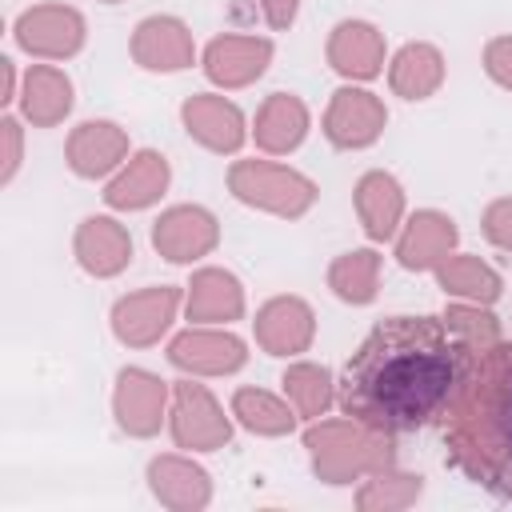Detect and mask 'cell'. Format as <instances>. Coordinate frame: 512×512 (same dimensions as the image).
Wrapping results in <instances>:
<instances>
[{
    "label": "cell",
    "instance_id": "8992f818",
    "mask_svg": "<svg viewBox=\"0 0 512 512\" xmlns=\"http://www.w3.org/2000/svg\"><path fill=\"white\" fill-rule=\"evenodd\" d=\"M12 40L32 60L60 64V60H72L76 52H84V44H88V20H84L80 8L60 4V0L28 4L12 20Z\"/></svg>",
    "mask_w": 512,
    "mask_h": 512
},
{
    "label": "cell",
    "instance_id": "d6a6232c",
    "mask_svg": "<svg viewBox=\"0 0 512 512\" xmlns=\"http://www.w3.org/2000/svg\"><path fill=\"white\" fill-rule=\"evenodd\" d=\"M480 232H484V240H488L492 248H500V252L512 256V196H496V200L484 204V212H480Z\"/></svg>",
    "mask_w": 512,
    "mask_h": 512
},
{
    "label": "cell",
    "instance_id": "9c48e42d",
    "mask_svg": "<svg viewBox=\"0 0 512 512\" xmlns=\"http://www.w3.org/2000/svg\"><path fill=\"white\" fill-rule=\"evenodd\" d=\"M180 308H184V288L148 284L140 292L120 296L108 312V324L124 348H152V344H160V336H168Z\"/></svg>",
    "mask_w": 512,
    "mask_h": 512
},
{
    "label": "cell",
    "instance_id": "836d02e7",
    "mask_svg": "<svg viewBox=\"0 0 512 512\" xmlns=\"http://www.w3.org/2000/svg\"><path fill=\"white\" fill-rule=\"evenodd\" d=\"M480 64H484V76H488L496 88L512 92V32L492 36V40L484 44V52H480Z\"/></svg>",
    "mask_w": 512,
    "mask_h": 512
},
{
    "label": "cell",
    "instance_id": "1f68e13d",
    "mask_svg": "<svg viewBox=\"0 0 512 512\" xmlns=\"http://www.w3.org/2000/svg\"><path fill=\"white\" fill-rule=\"evenodd\" d=\"M0 148V184H12L24 164V120L12 112L0 116Z\"/></svg>",
    "mask_w": 512,
    "mask_h": 512
},
{
    "label": "cell",
    "instance_id": "cb8c5ba5",
    "mask_svg": "<svg viewBox=\"0 0 512 512\" xmlns=\"http://www.w3.org/2000/svg\"><path fill=\"white\" fill-rule=\"evenodd\" d=\"M72 104H76V88H72V76L48 60L40 64H28L24 76H20V96H16V108H20V120L32 124V128H56L72 116Z\"/></svg>",
    "mask_w": 512,
    "mask_h": 512
},
{
    "label": "cell",
    "instance_id": "3957f363",
    "mask_svg": "<svg viewBox=\"0 0 512 512\" xmlns=\"http://www.w3.org/2000/svg\"><path fill=\"white\" fill-rule=\"evenodd\" d=\"M300 444L308 452L316 480H324L332 488H344L352 480H364V476L396 464V436L368 428L344 412L308 420V428L300 432Z\"/></svg>",
    "mask_w": 512,
    "mask_h": 512
},
{
    "label": "cell",
    "instance_id": "5bb4252c",
    "mask_svg": "<svg viewBox=\"0 0 512 512\" xmlns=\"http://www.w3.org/2000/svg\"><path fill=\"white\" fill-rule=\"evenodd\" d=\"M276 56V44L268 36H248V32H224V36H212L200 52V68L204 76L224 88V92H236V88H248L256 84L268 64Z\"/></svg>",
    "mask_w": 512,
    "mask_h": 512
},
{
    "label": "cell",
    "instance_id": "7a4b0ae2",
    "mask_svg": "<svg viewBox=\"0 0 512 512\" xmlns=\"http://www.w3.org/2000/svg\"><path fill=\"white\" fill-rule=\"evenodd\" d=\"M444 464L496 500H512V336L472 356L468 380L440 416Z\"/></svg>",
    "mask_w": 512,
    "mask_h": 512
},
{
    "label": "cell",
    "instance_id": "6da1fadb",
    "mask_svg": "<svg viewBox=\"0 0 512 512\" xmlns=\"http://www.w3.org/2000/svg\"><path fill=\"white\" fill-rule=\"evenodd\" d=\"M472 344L444 316L396 312L372 324L336 376V408L404 436L440 424L472 368Z\"/></svg>",
    "mask_w": 512,
    "mask_h": 512
},
{
    "label": "cell",
    "instance_id": "8fae6325",
    "mask_svg": "<svg viewBox=\"0 0 512 512\" xmlns=\"http://www.w3.org/2000/svg\"><path fill=\"white\" fill-rule=\"evenodd\" d=\"M180 128L216 156H236L252 140V124L244 108L224 92H192L180 104Z\"/></svg>",
    "mask_w": 512,
    "mask_h": 512
},
{
    "label": "cell",
    "instance_id": "9a60e30c",
    "mask_svg": "<svg viewBox=\"0 0 512 512\" xmlns=\"http://www.w3.org/2000/svg\"><path fill=\"white\" fill-rule=\"evenodd\" d=\"M324 60L348 84H368V80H376L388 68L384 32L372 20H360V16L336 20L332 32H328V40H324Z\"/></svg>",
    "mask_w": 512,
    "mask_h": 512
},
{
    "label": "cell",
    "instance_id": "ffe728a7",
    "mask_svg": "<svg viewBox=\"0 0 512 512\" xmlns=\"http://www.w3.org/2000/svg\"><path fill=\"white\" fill-rule=\"evenodd\" d=\"M172 184V164L156 148H136L104 184V204L112 212H144L152 208Z\"/></svg>",
    "mask_w": 512,
    "mask_h": 512
},
{
    "label": "cell",
    "instance_id": "2e32d148",
    "mask_svg": "<svg viewBox=\"0 0 512 512\" xmlns=\"http://www.w3.org/2000/svg\"><path fill=\"white\" fill-rule=\"evenodd\" d=\"M148 492L168 512H200L212 504V476L192 452H156L144 468Z\"/></svg>",
    "mask_w": 512,
    "mask_h": 512
},
{
    "label": "cell",
    "instance_id": "4dcf8cb0",
    "mask_svg": "<svg viewBox=\"0 0 512 512\" xmlns=\"http://www.w3.org/2000/svg\"><path fill=\"white\" fill-rule=\"evenodd\" d=\"M420 496H424V476L392 464V468L364 476L352 500L360 512H400V508H412Z\"/></svg>",
    "mask_w": 512,
    "mask_h": 512
},
{
    "label": "cell",
    "instance_id": "4316f807",
    "mask_svg": "<svg viewBox=\"0 0 512 512\" xmlns=\"http://www.w3.org/2000/svg\"><path fill=\"white\" fill-rule=\"evenodd\" d=\"M228 412H232V420H236L244 432L268 436V440L292 436L296 424H300V416H296V408L288 404V396H276V392L256 388V384L236 388L232 400H228Z\"/></svg>",
    "mask_w": 512,
    "mask_h": 512
},
{
    "label": "cell",
    "instance_id": "d6986e66",
    "mask_svg": "<svg viewBox=\"0 0 512 512\" xmlns=\"http://www.w3.org/2000/svg\"><path fill=\"white\" fill-rule=\"evenodd\" d=\"M128 156H132L128 128H120L116 120H104V116L80 120L64 140V164L80 180H108Z\"/></svg>",
    "mask_w": 512,
    "mask_h": 512
},
{
    "label": "cell",
    "instance_id": "e575fe53",
    "mask_svg": "<svg viewBox=\"0 0 512 512\" xmlns=\"http://www.w3.org/2000/svg\"><path fill=\"white\" fill-rule=\"evenodd\" d=\"M256 8H260V16H264V24L276 28V32L292 28L296 16H300V0H256Z\"/></svg>",
    "mask_w": 512,
    "mask_h": 512
},
{
    "label": "cell",
    "instance_id": "83f0119b",
    "mask_svg": "<svg viewBox=\"0 0 512 512\" xmlns=\"http://www.w3.org/2000/svg\"><path fill=\"white\" fill-rule=\"evenodd\" d=\"M432 276H436V288L444 296H452V300H468V304H488L492 308L504 296V276L488 260H480L472 252H452Z\"/></svg>",
    "mask_w": 512,
    "mask_h": 512
},
{
    "label": "cell",
    "instance_id": "603a6c76",
    "mask_svg": "<svg viewBox=\"0 0 512 512\" xmlns=\"http://www.w3.org/2000/svg\"><path fill=\"white\" fill-rule=\"evenodd\" d=\"M244 284L236 272L220 268V264H204L192 272V280L184 284V316L192 324H236L244 320Z\"/></svg>",
    "mask_w": 512,
    "mask_h": 512
},
{
    "label": "cell",
    "instance_id": "d4e9b609",
    "mask_svg": "<svg viewBox=\"0 0 512 512\" xmlns=\"http://www.w3.org/2000/svg\"><path fill=\"white\" fill-rule=\"evenodd\" d=\"M312 132V112L296 92H268L252 116V140L264 156L296 152Z\"/></svg>",
    "mask_w": 512,
    "mask_h": 512
},
{
    "label": "cell",
    "instance_id": "8d00e7d4",
    "mask_svg": "<svg viewBox=\"0 0 512 512\" xmlns=\"http://www.w3.org/2000/svg\"><path fill=\"white\" fill-rule=\"evenodd\" d=\"M100 4H120V0H100Z\"/></svg>",
    "mask_w": 512,
    "mask_h": 512
},
{
    "label": "cell",
    "instance_id": "30bf717a",
    "mask_svg": "<svg viewBox=\"0 0 512 512\" xmlns=\"http://www.w3.org/2000/svg\"><path fill=\"white\" fill-rule=\"evenodd\" d=\"M168 364L184 376H232L248 364V340L224 324H188L168 340Z\"/></svg>",
    "mask_w": 512,
    "mask_h": 512
},
{
    "label": "cell",
    "instance_id": "d590c367",
    "mask_svg": "<svg viewBox=\"0 0 512 512\" xmlns=\"http://www.w3.org/2000/svg\"><path fill=\"white\" fill-rule=\"evenodd\" d=\"M20 96V72L12 56H0V104H16Z\"/></svg>",
    "mask_w": 512,
    "mask_h": 512
},
{
    "label": "cell",
    "instance_id": "44dd1931",
    "mask_svg": "<svg viewBox=\"0 0 512 512\" xmlns=\"http://www.w3.org/2000/svg\"><path fill=\"white\" fill-rule=\"evenodd\" d=\"M72 256L92 280H112L132 264V232L104 212H92L72 232Z\"/></svg>",
    "mask_w": 512,
    "mask_h": 512
},
{
    "label": "cell",
    "instance_id": "484cf974",
    "mask_svg": "<svg viewBox=\"0 0 512 512\" xmlns=\"http://www.w3.org/2000/svg\"><path fill=\"white\" fill-rule=\"evenodd\" d=\"M444 76H448V60L428 40H408V44H400L388 56V88L400 100L420 104V100L436 96L440 84H444Z\"/></svg>",
    "mask_w": 512,
    "mask_h": 512
},
{
    "label": "cell",
    "instance_id": "7402d4cb",
    "mask_svg": "<svg viewBox=\"0 0 512 512\" xmlns=\"http://www.w3.org/2000/svg\"><path fill=\"white\" fill-rule=\"evenodd\" d=\"M352 208H356V220H360L364 236L372 244H388V240H396V232L408 216V196H404V184L392 172L368 168L352 188Z\"/></svg>",
    "mask_w": 512,
    "mask_h": 512
},
{
    "label": "cell",
    "instance_id": "5b68a950",
    "mask_svg": "<svg viewBox=\"0 0 512 512\" xmlns=\"http://www.w3.org/2000/svg\"><path fill=\"white\" fill-rule=\"evenodd\" d=\"M232 412H224V404L212 396L208 384H200V376H184L172 384V408H168V436L176 448L204 456V452H220L232 444Z\"/></svg>",
    "mask_w": 512,
    "mask_h": 512
},
{
    "label": "cell",
    "instance_id": "f1b7e54d",
    "mask_svg": "<svg viewBox=\"0 0 512 512\" xmlns=\"http://www.w3.org/2000/svg\"><path fill=\"white\" fill-rule=\"evenodd\" d=\"M380 264L384 256L376 248H348L340 252L332 264H328V288L336 300L352 304V308H364L376 300L380 292Z\"/></svg>",
    "mask_w": 512,
    "mask_h": 512
},
{
    "label": "cell",
    "instance_id": "277c9868",
    "mask_svg": "<svg viewBox=\"0 0 512 512\" xmlns=\"http://www.w3.org/2000/svg\"><path fill=\"white\" fill-rule=\"evenodd\" d=\"M228 192L244 208H256L280 220H300L320 200V188L312 176L276 160H256V156L228 164Z\"/></svg>",
    "mask_w": 512,
    "mask_h": 512
},
{
    "label": "cell",
    "instance_id": "ba28073f",
    "mask_svg": "<svg viewBox=\"0 0 512 512\" xmlns=\"http://www.w3.org/2000/svg\"><path fill=\"white\" fill-rule=\"evenodd\" d=\"M388 128V108L384 100L364 88V84H340L328 96V108L320 116V132L332 148L340 152H360L372 148Z\"/></svg>",
    "mask_w": 512,
    "mask_h": 512
},
{
    "label": "cell",
    "instance_id": "ac0fdd59",
    "mask_svg": "<svg viewBox=\"0 0 512 512\" xmlns=\"http://www.w3.org/2000/svg\"><path fill=\"white\" fill-rule=\"evenodd\" d=\"M396 264L404 272H436L460 244V228L448 212L440 208H416L404 216L400 232H396Z\"/></svg>",
    "mask_w": 512,
    "mask_h": 512
},
{
    "label": "cell",
    "instance_id": "f546056e",
    "mask_svg": "<svg viewBox=\"0 0 512 512\" xmlns=\"http://www.w3.org/2000/svg\"><path fill=\"white\" fill-rule=\"evenodd\" d=\"M280 388H284L288 404L296 408V416H300L304 424L328 416V408L336 404V376H332L324 364H316V360H300V356H296V360L284 368Z\"/></svg>",
    "mask_w": 512,
    "mask_h": 512
},
{
    "label": "cell",
    "instance_id": "52a82bcc",
    "mask_svg": "<svg viewBox=\"0 0 512 512\" xmlns=\"http://www.w3.org/2000/svg\"><path fill=\"white\" fill-rule=\"evenodd\" d=\"M172 408V384L160 380L152 368L124 364L112 384V416L116 428L132 440H152L160 428H168Z\"/></svg>",
    "mask_w": 512,
    "mask_h": 512
},
{
    "label": "cell",
    "instance_id": "4fadbf2b",
    "mask_svg": "<svg viewBox=\"0 0 512 512\" xmlns=\"http://www.w3.org/2000/svg\"><path fill=\"white\" fill-rule=\"evenodd\" d=\"M252 336H256V348L268 352V356H280V360H296L312 348L316 340V312L304 296H272L256 308L252 316Z\"/></svg>",
    "mask_w": 512,
    "mask_h": 512
},
{
    "label": "cell",
    "instance_id": "e0dca14e",
    "mask_svg": "<svg viewBox=\"0 0 512 512\" xmlns=\"http://www.w3.org/2000/svg\"><path fill=\"white\" fill-rule=\"evenodd\" d=\"M128 52H132V64L144 68V72H184L196 64V40H192V28L172 16V12H152L144 16L136 28H132V40H128Z\"/></svg>",
    "mask_w": 512,
    "mask_h": 512
},
{
    "label": "cell",
    "instance_id": "7c38bea8",
    "mask_svg": "<svg viewBox=\"0 0 512 512\" xmlns=\"http://www.w3.org/2000/svg\"><path fill=\"white\" fill-rule=\"evenodd\" d=\"M152 248L168 264H196L220 248V220L204 204H172L152 220Z\"/></svg>",
    "mask_w": 512,
    "mask_h": 512
}]
</instances>
